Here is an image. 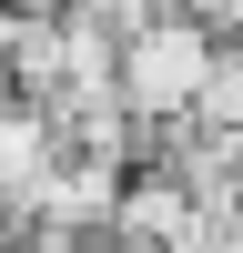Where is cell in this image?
<instances>
[{
	"mask_svg": "<svg viewBox=\"0 0 243 253\" xmlns=\"http://www.w3.org/2000/svg\"><path fill=\"white\" fill-rule=\"evenodd\" d=\"M213 51L223 41L202 31V20H142L132 41H122V61H112V91H122V112L152 132V122H182L193 112V91H202V71H213Z\"/></svg>",
	"mask_w": 243,
	"mask_h": 253,
	"instance_id": "1",
	"label": "cell"
},
{
	"mask_svg": "<svg viewBox=\"0 0 243 253\" xmlns=\"http://www.w3.org/2000/svg\"><path fill=\"white\" fill-rule=\"evenodd\" d=\"M61 122L40 112V101H0V223H31L40 182L61 172Z\"/></svg>",
	"mask_w": 243,
	"mask_h": 253,
	"instance_id": "2",
	"label": "cell"
}]
</instances>
